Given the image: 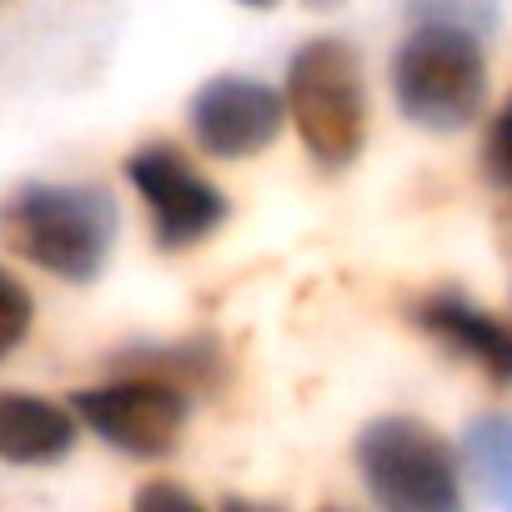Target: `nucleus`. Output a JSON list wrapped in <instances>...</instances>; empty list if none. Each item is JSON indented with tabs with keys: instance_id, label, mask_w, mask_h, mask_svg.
<instances>
[{
	"instance_id": "nucleus-1",
	"label": "nucleus",
	"mask_w": 512,
	"mask_h": 512,
	"mask_svg": "<svg viewBox=\"0 0 512 512\" xmlns=\"http://www.w3.org/2000/svg\"><path fill=\"white\" fill-rule=\"evenodd\" d=\"M116 201L96 186H16L0 206V241L56 282H96L116 251Z\"/></svg>"
},
{
	"instance_id": "nucleus-2",
	"label": "nucleus",
	"mask_w": 512,
	"mask_h": 512,
	"mask_svg": "<svg viewBox=\"0 0 512 512\" xmlns=\"http://www.w3.org/2000/svg\"><path fill=\"white\" fill-rule=\"evenodd\" d=\"M397 111L437 136L472 126L487 106V56L482 36L447 21H412L407 41L392 56Z\"/></svg>"
},
{
	"instance_id": "nucleus-3",
	"label": "nucleus",
	"mask_w": 512,
	"mask_h": 512,
	"mask_svg": "<svg viewBox=\"0 0 512 512\" xmlns=\"http://www.w3.org/2000/svg\"><path fill=\"white\" fill-rule=\"evenodd\" d=\"M287 116L297 121L302 146L317 166L342 171L362 156L367 141V81L362 56L342 36H317L287 61Z\"/></svg>"
},
{
	"instance_id": "nucleus-4",
	"label": "nucleus",
	"mask_w": 512,
	"mask_h": 512,
	"mask_svg": "<svg viewBox=\"0 0 512 512\" xmlns=\"http://www.w3.org/2000/svg\"><path fill=\"white\" fill-rule=\"evenodd\" d=\"M357 472L387 512H457L462 462L417 417H377L357 432Z\"/></svg>"
},
{
	"instance_id": "nucleus-5",
	"label": "nucleus",
	"mask_w": 512,
	"mask_h": 512,
	"mask_svg": "<svg viewBox=\"0 0 512 512\" xmlns=\"http://www.w3.org/2000/svg\"><path fill=\"white\" fill-rule=\"evenodd\" d=\"M71 412L116 452L136 462H161L176 452L186 417H191V392H181L166 377L151 372H121L116 382L81 387L71 392Z\"/></svg>"
},
{
	"instance_id": "nucleus-6",
	"label": "nucleus",
	"mask_w": 512,
	"mask_h": 512,
	"mask_svg": "<svg viewBox=\"0 0 512 512\" xmlns=\"http://www.w3.org/2000/svg\"><path fill=\"white\" fill-rule=\"evenodd\" d=\"M126 181L151 211V241L161 251H191L216 236L231 216V201L166 141L126 156Z\"/></svg>"
},
{
	"instance_id": "nucleus-7",
	"label": "nucleus",
	"mask_w": 512,
	"mask_h": 512,
	"mask_svg": "<svg viewBox=\"0 0 512 512\" xmlns=\"http://www.w3.org/2000/svg\"><path fill=\"white\" fill-rule=\"evenodd\" d=\"M186 121H191V136L206 156L246 161V156L267 151L282 136L287 101L267 81L226 71V76H211V81L196 86V96L186 106Z\"/></svg>"
},
{
	"instance_id": "nucleus-8",
	"label": "nucleus",
	"mask_w": 512,
	"mask_h": 512,
	"mask_svg": "<svg viewBox=\"0 0 512 512\" xmlns=\"http://www.w3.org/2000/svg\"><path fill=\"white\" fill-rule=\"evenodd\" d=\"M407 322L437 342L442 352H452L457 362L477 367L492 387H512V322L492 317L487 307H477L462 292H422L407 307Z\"/></svg>"
},
{
	"instance_id": "nucleus-9",
	"label": "nucleus",
	"mask_w": 512,
	"mask_h": 512,
	"mask_svg": "<svg viewBox=\"0 0 512 512\" xmlns=\"http://www.w3.org/2000/svg\"><path fill=\"white\" fill-rule=\"evenodd\" d=\"M76 447V412L31 392H0V462L51 467Z\"/></svg>"
},
{
	"instance_id": "nucleus-10",
	"label": "nucleus",
	"mask_w": 512,
	"mask_h": 512,
	"mask_svg": "<svg viewBox=\"0 0 512 512\" xmlns=\"http://www.w3.org/2000/svg\"><path fill=\"white\" fill-rule=\"evenodd\" d=\"M462 472L477 482L487 502L512 507V412H482L467 422L457 447Z\"/></svg>"
},
{
	"instance_id": "nucleus-11",
	"label": "nucleus",
	"mask_w": 512,
	"mask_h": 512,
	"mask_svg": "<svg viewBox=\"0 0 512 512\" xmlns=\"http://www.w3.org/2000/svg\"><path fill=\"white\" fill-rule=\"evenodd\" d=\"M121 372H151L176 382L181 392H211L226 382V352L216 337H186V342H161L121 357Z\"/></svg>"
},
{
	"instance_id": "nucleus-12",
	"label": "nucleus",
	"mask_w": 512,
	"mask_h": 512,
	"mask_svg": "<svg viewBox=\"0 0 512 512\" xmlns=\"http://www.w3.org/2000/svg\"><path fill=\"white\" fill-rule=\"evenodd\" d=\"M412 21H447L472 36H487L497 26V0H402Z\"/></svg>"
},
{
	"instance_id": "nucleus-13",
	"label": "nucleus",
	"mask_w": 512,
	"mask_h": 512,
	"mask_svg": "<svg viewBox=\"0 0 512 512\" xmlns=\"http://www.w3.org/2000/svg\"><path fill=\"white\" fill-rule=\"evenodd\" d=\"M31 322H36L31 292H26L11 272H0V362H6V357L31 337Z\"/></svg>"
},
{
	"instance_id": "nucleus-14",
	"label": "nucleus",
	"mask_w": 512,
	"mask_h": 512,
	"mask_svg": "<svg viewBox=\"0 0 512 512\" xmlns=\"http://www.w3.org/2000/svg\"><path fill=\"white\" fill-rule=\"evenodd\" d=\"M482 176L512 196V96L497 106V116L487 121V136H482Z\"/></svg>"
},
{
	"instance_id": "nucleus-15",
	"label": "nucleus",
	"mask_w": 512,
	"mask_h": 512,
	"mask_svg": "<svg viewBox=\"0 0 512 512\" xmlns=\"http://www.w3.org/2000/svg\"><path fill=\"white\" fill-rule=\"evenodd\" d=\"M136 512H201L196 492L176 487V482H146L136 492Z\"/></svg>"
},
{
	"instance_id": "nucleus-16",
	"label": "nucleus",
	"mask_w": 512,
	"mask_h": 512,
	"mask_svg": "<svg viewBox=\"0 0 512 512\" xmlns=\"http://www.w3.org/2000/svg\"><path fill=\"white\" fill-rule=\"evenodd\" d=\"M236 6H246V11H277L282 0H236Z\"/></svg>"
},
{
	"instance_id": "nucleus-17",
	"label": "nucleus",
	"mask_w": 512,
	"mask_h": 512,
	"mask_svg": "<svg viewBox=\"0 0 512 512\" xmlns=\"http://www.w3.org/2000/svg\"><path fill=\"white\" fill-rule=\"evenodd\" d=\"M307 11H337V6H347V0H302Z\"/></svg>"
}]
</instances>
